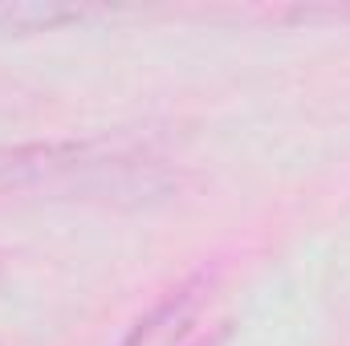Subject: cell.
Masks as SVG:
<instances>
[{"mask_svg":"<svg viewBox=\"0 0 350 346\" xmlns=\"http://www.w3.org/2000/svg\"><path fill=\"white\" fill-rule=\"evenodd\" d=\"M172 183L163 159L110 139L0 143V200L151 204Z\"/></svg>","mask_w":350,"mask_h":346,"instance_id":"obj_1","label":"cell"},{"mask_svg":"<svg viewBox=\"0 0 350 346\" xmlns=\"http://www.w3.org/2000/svg\"><path fill=\"white\" fill-rule=\"evenodd\" d=\"M208 293H212V277L191 273L187 281L167 289L143 318H135V326L126 330V338L118 346H191V326H196Z\"/></svg>","mask_w":350,"mask_h":346,"instance_id":"obj_2","label":"cell"},{"mask_svg":"<svg viewBox=\"0 0 350 346\" xmlns=\"http://www.w3.org/2000/svg\"><path fill=\"white\" fill-rule=\"evenodd\" d=\"M98 16H110V12L106 8H82V4H57V0H0V33L4 37L57 33V29L86 25Z\"/></svg>","mask_w":350,"mask_h":346,"instance_id":"obj_3","label":"cell"}]
</instances>
